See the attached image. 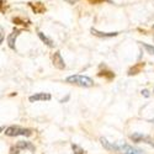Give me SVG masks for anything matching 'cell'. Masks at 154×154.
Wrapping results in <instances>:
<instances>
[{
  "label": "cell",
  "mask_w": 154,
  "mask_h": 154,
  "mask_svg": "<svg viewBox=\"0 0 154 154\" xmlns=\"http://www.w3.org/2000/svg\"><path fill=\"white\" fill-rule=\"evenodd\" d=\"M100 142H101L102 146H104V148L107 149V150H116V152H119V150L121 149L120 146L115 144V143H110L109 140H107L106 138H104V137H101V138H100Z\"/></svg>",
  "instance_id": "obj_7"
},
{
  "label": "cell",
  "mask_w": 154,
  "mask_h": 154,
  "mask_svg": "<svg viewBox=\"0 0 154 154\" xmlns=\"http://www.w3.org/2000/svg\"><path fill=\"white\" fill-rule=\"evenodd\" d=\"M90 32H91L94 36L101 37V38H110V37H115V36L119 35L117 32H100V31H97V30H95V29H91Z\"/></svg>",
  "instance_id": "obj_9"
},
{
  "label": "cell",
  "mask_w": 154,
  "mask_h": 154,
  "mask_svg": "<svg viewBox=\"0 0 154 154\" xmlns=\"http://www.w3.org/2000/svg\"><path fill=\"white\" fill-rule=\"evenodd\" d=\"M153 31H154V26H153Z\"/></svg>",
  "instance_id": "obj_19"
},
{
  "label": "cell",
  "mask_w": 154,
  "mask_h": 154,
  "mask_svg": "<svg viewBox=\"0 0 154 154\" xmlns=\"http://www.w3.org/2000/svg\"><path fill=\"white\" fill-rule=\"evenodd\" d=\"M142 94H143L144 96H147V97L149 96V91H148V90H143V91H142Z\"/></svg>",
  "instance_id": "obj_17"
},
{
  "label": "cell",
  "mask_w": 154,
  "mask_h": 154,
  "mask_svg": "<svg viewBox=\"0 0 154 154\" xmlns=\"http://www.w3.org/2000/svg\"><path fill=\"white\" fill-rule=\"evenodd\" d=\"M31 102H36V101H45V100H51V94L47 93H37L32 96H30L29 99Z\"/></svg>",
  "instance_id": "obj_8"
},
{
  "label": "cell",
  "mask_w": 154,
  "mask_h": 154,
  "mask_svg": "<svg viewBox=\"0 0 154 154\" xmlns=\"http://www.w3.org/2000/svg\"><path fill=\"white\" fill-rule=\"evenodd\" d=\"M131 139L133 142H146L150 146H154V142L153 139L149 137V136H144V134H140V133H133L131 134Z\"/></svg>",
  "instance_id": "obj_4"
},
{
  "label": "cell",
  "mask_w": 154,
  "mask_h": 154,
  "mask_svg": "<svg viewBox=\"0 0 154 154\" xmlns=\"http://www.w3.org/2000/svg\"><path fill=\"white\" fill-rule=\"evenodd\" d=\"M140 67H142V64H138V66H136L134 68H132L130 72H128V75H133V74H137L140 69Z\"/></svg>",
  "instance_id": "obj_14"
},
{
  "label": "cell",
  "mask_w": 154,
  "mask_h": 154,
  "mask_svg": "<svg viewBox=\"0 0 154 154\" xmlns=\"http://www.w3.org/2000/svg\"><path fill=\"white\" fill-rule=\"evenodd\" d=\"M53 66L58 69H64L66 68V63H64V59L62 58L60 52H56L53 56Z\"/></svg>",
  "instance_id": "obj_6"
},
{
  "label": "cell",
  "mask_w": 154,
  "mask_h": 154,
  "mask_svg": "<svg viewBox=\"0 0 154 154\" xmlns=\"http://www.w3.org/2000/svg\"><path fill=\"white\" fill-rule=\"evenodd\" d=\"M16 149H29L31 152H35V147L30 142H25V140H20L16 144Z\"/></svg>",
  "instance_id": "obj_10"
},
{
  "label": "cell",
  "mask_w": 154,
  "mask_h": 154,
  "mask_svg": "<svg viewBox=\"0 0 154 154\" xmlns=\"http://www.w3.org/2000/svg\"><path fill=\"white\" fill-rule=\"evenodd\" d=\"M5 134L9 137H16V136L30 137L32 134V132H31V130H29V128H22L19 126H11L5 130Z\"/></svg>",
  "instance_id": "obj_2"
},
{
  "label": "cell",
  "mask_w": 154,
  "mask_h": 154,
  "mask_svg": "<svg viewBox=\"0 0 154 154\" xmlns=\"http://www.w3.org/2000/svg\"><path fill=\"white\" fill-rule=\"evenodd\" d=\"M142 46H143V48L147 51L149 54H154V46H149L147 43H142Z\"/></svg>",
  "instance_id": "obj_13"
},
{
  "label": "cell",
  "mask_w": 154,
  "mask_h": 154,
  "mask_svg": "<svg viewBox=\"0 0 154 154\" xmlns=\"http://www.w3.org/2000/svg\"><path fill=\"white\" fill-rule=\"evenodd\" d=\"M67 83L69 84H73V85H78V86H83V88H90L94 85V80L89 76H85V75H70L66 79Z\"/></svg>",
  "instance_id": "obj_1"
},
{
  "label": "cell",
  "mask_w": 154,
  "mask_h": 154,
  "mask_svg": "<svg viewBox=\"0 0 154 154\" xmlns=\"http://www.w3.org/2000/svg\"><path fill=\"white\" fill-rule=\"evenodd\" d=\"M31 6H32V9H33L35 12H42V11L45 10V6H43L41 3H36V5L31 4Z\"/></svg>",
  "instance_id": "obj_12"
},
{
  "label": "cell",
  "mask_w": 154,
  "mask_h": 154,
  "mask_svg": "<svg viewBox=\"0 0 154 154\" xmlns=\"http://www.w3.org/2000/svg\"><path fill=\"white\" fill-rule=\"evenodd\" d=\"M38 37H40V40L45 43V45H47L48 47H51V48H52V47H54V43H53V41L52 40H51V38H48L45 33H42V32H38Z\"/></svg>",
  "instance_id": "obj_11"
},
{
  "label": "cell",
  "mask_w": 154,
  "mask_h": 154,
  "mask_svg": "<svg viewBox=\"0 0 154 154\" xmlns=\"http://www.w3.org/2000/svg\"><path fill=\"white\" fill-rule=\"evenodd\" d=\"M66 2H67L68 4H75L76 2H78V0H66Z\"/></svg>",
  "instance_id": "obj_16"
},
{
  "label": "cell",
  "mask_w": 154,
  "mask_h": 154,
  "mask_svg": "<svg viewBox=\"0 0 154 154\" xmlns=\"http://www.w3.org/2000/svg\"><path fill=\"white\" fill-rule=\"evenodd\" d=\"M0 32H2V35H0V42H3L4 41V29L3 27L0 29Z\"/></svg>",
  "instance_id": "obj_15"
},
{
  "label": "cell",
  "mask_w": 154,
  "mask_h": 154,
  "mask_svg": "<svg viewBox=\"0 0 154 154\" xmlns=\"http://www.w3.org/2000/svg\"><path fill=\"white\" fill-rule=\"evenodd\" d=\"M90 3H94V4H96V3H101L102 0H89Z\"/></svg>",
  "instance_id": "obj_18"
},
{
  "label": "cell",
  "mask_w": 154,
  "mask_h": 154,
  "mask_svg": "<svg viewBox=\"0 0 154 154\" xmlns=\"http://www.w3.org/2000/svg\"><path fill=\"white\" fill-rule=\"evenodd\" d=\"M120 152H121L122 154H146L140 148H136V147L128 146V144H123V146H121Z\"/></svg>",
  "instance_id": "obj_3"
},
{
  "label": "cell",
  "mask_w": 154,
  "mask_h": 154,
  "mask_svg": "<svg viewBox=\"0 0 154 154\" xmlns=\"http://www.w3.org/2000/svg\"><path fill=\"white\" fill-rule=\"evenodd\" d=\"M20 32H21V30L15 29L14 31H12V33H10V36L8 37V45H9V47H10L11 49H14V51H16L15 42H16V38H17V36L20 35Z\"/></svg>",
  "instance_id": "obj_5"
}]
</instances>
